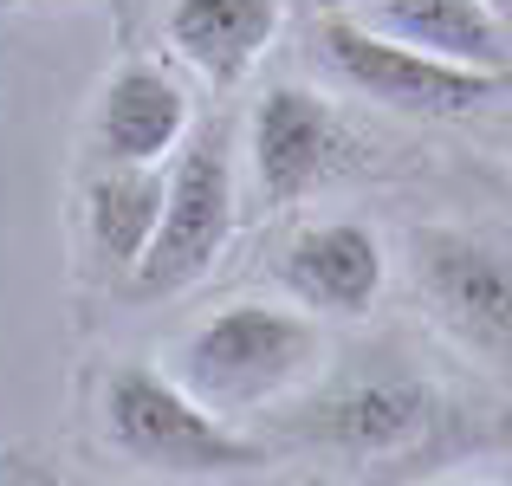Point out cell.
<instances>
[{
  "label": "cell",
  "instance_id": "cell-1",
  "mask_svg": "<svg viewBox=\"0 0 512 486\" xmlns=\"http://www.w3.org/2000/svg\"><path fill=\"white\" fill-rule=\"evenodd\" d=\"M104 435L124 461L156 474H247L266 461V448L240 441L208 402L150 363H124L104 376Z\"/></svg>",
  "mask_w": 512,
  "mask_h": 486
},
{
  "label": "cell",
  "instance_id": "cell-2",
  "mask_svg": "<svg viewBox=\"0 0 512 486\" xmlns=\"http://www.w3.org/2000/svg\"><path fill=\"white\" fill-rule=\"evenodd\" d=\"M318 357V331L279 305H227L201 324L175 357L188 396L208 409H260L279 389H292Z\"/></svg>",
  "mask_w": 512,
  "mask_h": 486
},
{
  "label": "cell",
  "instance_id": "cell-3",
  "mask_svg": "<svg viewBox=\"0 0 512 486\" xmlns=\"http://www.w3.org/2000/svg\"><path fill=\"white\" fill-rule=\"evenodd\" d=\"M227 234H234V162H227V143L208 130L175 162L156 240L130 266V299H175L195 279H208Z\"/></svg>",
  "mask_w": 512,
  "mask_h": 486
},
{
  "label": "cell",
  "instance_id": "cell-4",
  "mask_svg": "<svg viewBox=\"0 0 512 486\" xmlns=\"http://www.w3.org/2000/svg\"><path fill=\"white\" fill-rule=\"evenodd\" d=\"M318 52H325V65L344 85H357L363 98L396 104V111H422V117L474 111V104L500 98L512 85V72H474V65L435 59V52H415V46H402L389 33H370L357 20H325L318 26Z\"/></svg>",
  "mask_w": 512,
  "mask_h": 486
},
{
  "label": "cell",
  "instance_id": "cell-5",
  "mask_svg": "<svg viewBox=\"0 0 512 486\" xmlns=\"http://www.w3.org/2000/svg\"><path fill=\"white\" fill-rule=\"evenodd\" d=\"M415 279H422L428 312L474 357L512 370V253L500 240L428 227V234H415Z\"/></svg>",
  "mask_w": 512,
  "mask_h": 486
},
{
  "label": "cell",
  "instance_id": "cell-6",
  "mask_svg": "<svg viewBox=\"0 0 512 486\" xmlns=\"http://www.w3.org/2000/svg\"><path fill=\"white\" fill-rule=\"evenodd\" d=\"M344 156V124L318 91L273 85L253 104V175L266 201H299Z\"/></svg>",
  "mask_w": 512,
  "mask_h": 486
},
{
  "label": "cell",
  "instance_id": "cell-7",
  "mask_svg": "<svg viewBox=\"0 0 512 486\" xmlns=\"http://www.w3.org/2000/svg\"><path fill=\"white\" fill-rule=\"evenodd\" d=\"M279 279L292 299H305L312 312L331 318H363L383 292V247L370 227L357 221H325L305 227L286 253H279Z\"/></svg>",
  "mask_w": 512,
  "mask_h": 486
},
{
  "label": "cell",
  "instance_id": "cell-8",
  "mask_svg": "<svg viewBox=\"0 0 512 486\" xmlns=\"http://www.w3.org/2000/svg\"><path fill=\"white\" fill-rule=\"evenodd\" d=\"M188 130V98L169 72L156 65H124V72L104 85L98 104V150L104 162H143L156 169Z\"/></svg>",
  "mask_w": 512,
  "mask_h": 486
},
{
  "label": "cell",
  "instance_id": "cell-9",
  "mask_svg": "<svg viewBox=\"0 0 512 486\" xmlns=\"http://www.w3.org/2000/svg\"><path fill=\"white\" fill-rule=\"evenodd\" d=\"M279 33V0H175L169 39L208 85H240Z\"/></svg>",
  "mask_w": 512,
  "mask_h": 486
},
{
  "label": "cell",
  "instance_id": "cell-10",
  "mask_svg": "<svg viewBox=\"0 0 512 486\" xmlns=\"http://www.w3.org/2000/svg\"><path fill=\"white\" fill-rule=\"evenodd\" d=\"M376 26L435 59L474 65V72H512L506 20L487 0H376Z\"/></svg>",
  "mask_w": 512,
  "mask_h": 486
},
{
  "label": "cell",
  "instance_id": "cell-11",
  "mask_svg": "<svg viewBox=\"0 0 512 486\" xmlns=\"http://www.w3.org/2000/svg\"><path fill=\"white\" fill-rule=\"evenodd\" d=\"M428 415H435V396L422 383H409V376H370V383L344 389V396H331L318 409L312 435L344 448V454H389V448L422 435Z\"/></svg>",
  "mask_w": 512,
  "mask_h": 486
},
{
  "label": "cell",
  "instance_id": "cell-12",
  "mask_svg": "<svg viewBox=\"0 0 512 486\" xmlns=\"http://www.w3.org/2000/svg\"><path fill=\"white\" fill-rule=\"evenodd\" d=\"M163 195H169V182L156 169H143V162H111V169L91 182V195H85L91 240H98V253L111 266L130 273V266L150 253L156 221H163Z\"/></svg>",
  "mask_w": 512,
  "mask_h": 486
},
{
  "label": "cell",
  "instance_id": "cell-13",
  "mask_svg": "<svg viewBox=\"0 0 512 486\" xmlns=\"http://www.w3.org/2000/svg\"><path fill=\"white\" fill-rule=\"evenodd\" d=\"M487 7H493V13H500V20L512 26V0H487Z\"/></svg>",
  "mask_w": 512,
  "mask_h": 486
}]
</instances>
